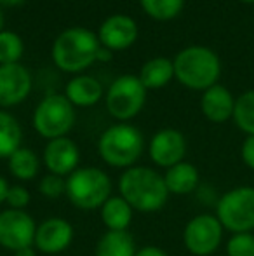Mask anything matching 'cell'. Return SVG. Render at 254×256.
<instances>
[{
    "label": "cell",
    "instance_id": "cell-1",
    "mask_svg": "<svg viewBox=\"0 0 254 256\" xmlns=\"http://www.w3.org/2000/svg\"><path fill=\"white\" fill-rule=\"evenodd\" d=\"M119 192L138 212L160 211L169 199L164 174L146 166L126 169L119 178Z\"/></svg>",
    "mask_w": 254,
    "mask_h": 256
},
{
    "label": "cell",
    "instance_id": "cell-2",
    "mask_svg": "<svg viewBox=\"0 0 254 256\" xmlns=\"http://www.w3.org/2000/svg\"><path fill=\"white\" fill-rule=\"evenodd\" d=\"M99 49L101 42L94 32L82 26H73L56 37L51 56L61 72L80 74L87 70L94 61H98Z\"/></svg>",
    "mask_w": 254,
    "mask_h": 256
},
{
    "label": "cell",
    "instance_id": "cell-3",
    "mask_svg": "<svg viewBox=\"0 0 254 256\" xmlns=\"http://www.w3.org/2000/svg\"><path fill=\"white\" fill-rule=\"evenodd\" d=\"M174 77L185 88L206 91L218 84L221 75V61L213 49L206 46H190L176 54Z\"/></svg>",
    "mask_w": 254,
    "mask_h": 256
},
{
    "label": "cell",
    "instance_id": "cell-4",
    "mask_svg": "<svg viewBox=\"0 0 254 256\" xmlns=\"http://www.w3.org/2000/svg\"><path fill=\"white\" fill-rule=\"evenodd\" d=\"M145 148V138L136 126L127 122L110 126L98 140V154L105 164L119 169L136 166Z\"/></svg>",
    "mask_w": 254,
    "mask_h": 256
},
{
    "label": "cell",
    "instance_id": "cell-5",
    "mask_svg": "<svg viewBox=\"0 0 254 256\" xmlns=\"http://www.w3.org/2000/svg\"><path fill=\"white\" fill-rule=\"evenodd\" d=\"M66 197L82 211L101 209L112 197V180L108 172L94 166L78 168L66 178Z\"/></svg>",
    "mask_w": 254,
    "mask_h": 256
},
{
    "label": "cell",
    "instance_id": "cell-6",
    "mask_svg": "<svg viewBox=\"0 0 254 256\" xmlns=\"http://www.w3.org/2000/svg\"><path fill=\"white\" fill-rule=\"evenodd\" d=\"M75 106L64 94H47L33 112V129L47 142L63 138L75 126Z\"/></svg>",
    "mask_w": 254,
    "mask_h": 256
},
{
    "label": "cell",
    "instance_id": "cell-7",
    "mask_svg": "<svg viewBox=\"0 0 254 256\" xmlns=\"http://www.w3.org/2000/svg\"><path fill=\"white\" fill-rule=\"evenodd\" d=\"M146 91L138 75H120L110 84L105 92L106 110L113 118L127 122L143 110L146 102Z\"/></svg>",
    "mask_w": 254,
    "mask_h": 256
},
{
    "label": "cell",
    "instance_id": "cell-8",
    "mask_svg": "<svg viewBox=\"0 0 254 256\" xmlns=\"http://www.w3.org/2000/svg\"><path fill=\"white\" fill-rule=\"evenodd\" d=\"M216 218L234 234L254 230V186H237L218 199Z\"/></svg>",
    "mask_w": 254,
    "mask_h": 256
},
{
    "label": "cell",
    "instance_id": "cell-9",
    "mask_svg": "<svg viewBox=\"0 0 254 256\" xmlns=\"http://www.w3.org/2000/svg\"><path fill=\"white\" fill-rule=\"evenodd\" d=\"M223 240V225L214 214H197L183 230L185 248L195 256H209Z\"/></svg>",
    "mask_w": 254,
    "mask_h": 256
},
{
    "label": "cell",
    "instance_id": "cell-10",
    "mask_svg": "<svg viewBox=\"0 0 254 256\" xmlns=\"http://www.w3.org/2000/svg\"><path fill=\"white\" fill-rule=\"evenodd\" d=\"M37 223L24 209L0 211V246L9 251L30 248L35 242Z\"/></svg>",
    "mask_w": 254,
    "mask_h": 256
},
{
    "label": "cell",
    "instance_id": "cell-11",
    "mask_svg": "<svg viewBox=\"0 0 254 256\" xmlns=\"http://www.w3.org/2000/svg\"><path fill=\"white\" fill-rule=\"evenodd\" d=\"M31 74L21 63L0 64V110L23 103L31 92Z\"/></svg>",
    "mask_w": 254,
    "mask_h": 256
},
{
    "label": "cell",
    "instance_id": "cell-12",
    "mask_svg": "<svg viewBox=\"0 0 254 256\" xmlns=\"http://www.w3.org/2000/svg\"><path fill=\"white\" fill-rule=\"evenodd\" d=\"M148 154L155 166L169 169L183 162L185 154H187V140H185L183 132H180L178 129H160L152 136Z\"/></svg>",
    "mask_w": 254,
    "mask_h": 256
},
{
    "label": "cell",
    "instance_id": "cell-13",
    "mask_svg": "<svg viewBox=\"0 0 254 256\" xmlns=\"http://www.w3.org/2000/svg\"><path fill=\"white\" fill-rule=\"evenodd\" d=\"M73 226L64 218H47L37 226L33 248L44 254H58L73 242Z\"/></svg>",
    "mask_w": 254,
    "mask_h": 256
},
{
    "label": "cell",
    "instance_id": "cell-14",
    "mask_svg": "<svg viewBox=\"0 0 254 256\" xmlns=\"http://www.w3.org/2000/svg\"><path fill=\"white\" fill-rule=\"evenodd\" d=\"M42 158L51 174H58L63 178H68L75 169L80 168L78 166L80 164V150H78L77 143L68 136L47 142Z\"/></svg>",
    "mask_w": 254,
    "mask_h": 256
},
{
    "label": "cell",
    "instance_id": "cell-15",
    "mask_svg": "<svg viewBox=\"0 0 254 256\" xmlns=\"http://www.w3.org/2000/svg\"><path fill=\"white\" fill-rule=\"evenodd\" d=\"M138 24L127 14H113L101 23L98 38L103 48L110 51H122L138 40Z\"/></svg>",
    "mask_w": 254,
    "mask_h": 256
},
{
    "label": "cell",
    "instance_id": "cell-16",
    "mask_svg": "<svg viewBox=\"0 0 254 256\" xmlns=\"http://www.w3.org/2000/svg\"><path fill=\"white\" fill-rule=\"evenodd\" d=\"M200 108L207 120L214 122V124H223L228 118L234 117L235 100L225 86L216 84L204 91L202 98H200Z\"/></svg>",
    "mask_w": 254,
    "mask_h": 256
},
{
    "label": "cell",
    "instance_id": "cell-17",
    "mask_svg": "<svg viewBox=\"0 0 254 256\" xmlns=\"http://www.w3.org/2000/svg\"><path fill=\"white\" fill-rule=\"evenodd\" d=\"M64 96L73 106L89 108L105 96V91L98 78L91 77V75H77L66 84Z\"/></svg>",
    "mask_w": 254,
    "mask_h": 256
},
{
    "label": "cell",
    "instance_id": "cell-18",
    "mask_svg": "<svg viewBox=\"0 0 254 256\" xmlns=\"http://www.w3.org/2000/svg\"><path fill=\"white\" fill-rule=\"evenodd\" d=\"M164 182L169 190V194L174 196H188L193 190H197L200 182L199 169L190 162H180V164L173 166V168L166 169L164 174Z\"/></svg>",
    "mask_w": 254,
    "mask_h": 256
},
{
    "label": "cell",
    "instance_id": "cell-19",
    "mask_svg": "<svg viewBox=\"0 0 254 256\" xmlns=\"http://www.w3.org/2000/svg\"><path fill=\"white\" fill-rule=\"evenodd\" d=\"M136 240L127 230H106L96 244V256H136Z\"/></svg>",
    "mask_w": 254,
    "mask_h": 256
},
{
    "label": "cell",
    "instance_id": "cell-20",
    "mask_svg": "<svg viewBox=\"0 0 254 256\" xmlns=\"http://www.w3.org/2000/svg\"><path fill=\"white\" fill-rule=\"evenodd\" d=\"M101 222L106 230H127L132 223L134 209L120 196H112L99 209Z\"/></svg>",
    "mask_w": 254,
    "mask_h": 256
},
{
    "label": "cell",
    "instance_id": "cell-21",
    "mask_svg": "<svg viewBox=\"0 0 254 256\" xmlns=\"http://www.w3.org/2000/svg\"><path fill=\"white\" fill-rule=\"evenodd\" d=\"M139 80L146 89H160L174 78V63L169 58H153L146 61L139 72Z\"/></svg>",
    "mask_w": 254,
    "mask_h": 256
},
{
    "label": "cell",
    "instance_id": "cell-22",
    "mask_svg": "<svg viewBox=\"0 0 254 256\" xmlns=\"http://www.w3.org/2000/svg\"><path fill=\"white\" fill-rule=\"evenodd\" d=\"M7 166H9L10 174L16 180L30 182V180L37 178L38 171H40V158L31 148L21 146L7 158Z\"/></svg>",
    "mask_w": 254,
    "mask_h": 256
},
{
    "label": "cell",
    "instance_id": "cell-23",
    "mask_svg": "<svg viewBox=\"0 0 254 256\" xmlns=\"http://www.w3.org/2000/svg\"><path fill=\"white\" fill-rule=\"evenodd\" d=\"M23 129L17 118L7 110H0V158H9L21 148Z\"/></svg>",
    "mask_w": 254,
    "mask_h": 256
},
{
    "label": "cell",
    "instance_id": "cell-24",
    "mask_svg": "<svg viewBox=\"0 0 254 256\" xmlns=\"http://www.w3.org/2000/svg\"><path fill=\"white\" fill-rule=\"evenodd\" d=\"M237 128L248 136H254V89L246 91L235 100L234 117Z\"/></svg>",
    "mask_w": 254,
    "mask_h": 256
},
{
    "label": "cell",
    "instance_id": "cell-25",
    "mask_svg": "<svg viewBox=\"0 0 254 256\" xmlns=\"http://www.w3.org/2000/svg\"><path fill=\"white\" fill-rule=\"evenodd\" d=\"M143 10L157 21L174 20L183 10L185 0H139Z\"/></svg>",
    "mask_w": 254,
    "mask_h": 256
},
{
    "label": "cell",
    "instance_id": "cell-26",
    "mask_svg": "<svg viewBox=\"0 0 254 256\" xmlns=\"http://www.w3.org/2000/svg\"><path fill=\"white\" fill-rule=\"evenodd\" d=\"M24 52V42L16 32H0V64L19 63Z\"/></svg>",
    "mask_w": 254,
    "mask_h": 256
},
{
    "label": "cell",
    "instance_id": "cell-27",
    "mask_svg": "<svg viewBox=\"0 0 254 256\" xmlns=\"http://www.w3.org/2000/svg\"><path fill=\"white\" fill-rule=\"evenodd\" d=\"M38 192L45 199H59V197L66 196V178L47 172L38 182Z\"/></svg>",
    "mask_w": 254,
    "mask_h": 256
},
{
    "label": "cell",
    "instance_id": "cell-28",
    "mask_svg": "<svg viewBox=\"0 0 254 256\" xmlns=\"http://www.w3.org/2000/svg\"><path fill=\"white\" fill-rule=\"evenodd\" d=\"M228 256H254V236L251 232L234 234L227 244Z\"/></svg>",
    "mask_w": 254,
    "mask_h": 256
},
{
    "label": "cell",
    "instance_id": "cell-29",
    "mask_svg": "<svg viewBox=\"0 0 254 256\" xmlns=\"http://www.w3.org/2000/svg\"><path fill=\"white\" fill-rule=\"evenodd\" d=\"M31 200V196L28 192L26 186L23 185H12L9 186V192H7L5 204L9 206V209H24Z\"/></svg>",
    "mask_w": 254,
    "mask_h": 256
},
{
    "label": "cell",
    "instance_id": "cell-30",
    "mask_svg": "<svg viewBox=\"0 0 254 256\" xmlns=\"http://www.w3.org/2000/svg\"><path fill=\"white\" fill-rule=\"evenodd\" d=\"M241 155H242V160L248 168L254 169V136H248L242 143V150H241Z\"/></svg>",
    "mask_w": 254,
    "mask_h": 256
},
{
    "label": "cell",
    "instance_id": "cell-31",
    "mask_svg": "<svg viewBox=\"0 0 254 256\" xmlns=\"http://www.w3.org/2000/svg\"><path fill=\"white\" fill-rule=\"evenodd\" d=\"M136 256H169L162 248H157V246H145L141 250H138Z\"/></svg>",
    "mask_w": 254,
    "mask_h": 256
},
{
    "label": "cell",
    "instance_id": "cell-32",
    "mask_svg": "<svg viewBox=\"0 0 254 256\" xmlns=\"http://www.w3.org/2000/svg\"><path fill=\"white\" fill-rule=\"evenodd\" d=\"M9 182H7L3 176H0V206L5 204V199H7V192H9Z\"/></svg>",
    "mask_w": 254,
    "mask_h": 256
},
{
    "label": "cell",
    "instance_id": "cell-33",
    "mask_svg": "<svg viewBox=\"0 0 254 256\" xmlns=\"http://www.w3.org/2000/svg\"><path fill=\"white\" fill-rule=\"evenodd\" d=\"M14 256H37V250L33 246L30 248H23V250L14 251Z\"/></svg>",
    "mask_w": 254,
    "mask_h": 256
},
{
    "label": "cell",
    "instance_id": "cell-34",
    "mask_svg": "<svg viewBox=\"0 0 254 256\" xmlns=\"http://www.w3.org/2000/svg\"><path fill=\"white\" fill-rule=\"evenodd\" d=\"M108 60H112V51L101 46V49L98 52V61H108Z\"/></svg>",
    "mask_w": 254,
    "mask_h": 256
},
{
    "label": "cell",
    "instance_id": "cell-35",
    "mask_svg": "<svg viewBox=\"0 0 254 256\" xmlns=\"http://www.w3.org/2000/svg\"><path fill=\"white\" fill-rule=\"evenodd\" d=\"M24 0H0V6L3 7H16V6H21Z\"/></svg>",
    "mask_w": 254,
    "mask_h": 256
},
{
    "label": "cell",
    "instance_id": "cell-36",
    "mask_svg": "<svg viewBox=\"0 0 254 256\" xmlns=\"http://www.w3.org/2000/svg\"><path fill=\"white\" fill-rule=\"evenodd\" d=\"M3 30V12H2V9H0V32Z\"/></svg>",
    "mask_w": 254,
    "mask_h": 256
},
{
    "label": "cell",
    "instance_id": "cell-37",
    "mask_svg": "<svg viewBox=\"0 0 254 256\" xmlns=\"http://www.w3.org/2000/svg\"><path fill=\"white\" fill-rule=\"evenodd\" d=\"M241 2H244V4H254V0H241Z\"/></svg>",
    "mask_w": 254,
    "mask_h": 256
}]
</instances>
